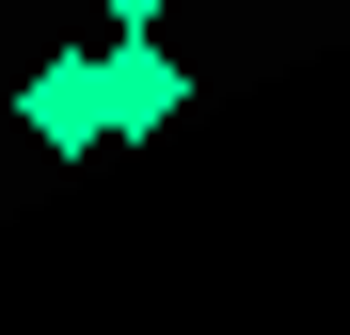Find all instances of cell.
<instances>
[{"mask_svg": "<svg viewBox=\"0 0 350 335\" xmlns=\"http://www.w3.org/2000/svg\"><path fill=\"white\" fill-rule=\"evenodd\" d=\"M16 128H32L48 160H96V144H111V112H96V48H64V64L16 80Z\"/></svg>", "mask_w": 350, "mask_h": 335, "instance_id": "obj_1", "label": "cell"}, {"mask_svg": "<svg viewBox=\"0 0 350 335\" xmlns=\"http://www.w3.org/2000/svg\"><path fill=\"white\" fill-rule=\"evenodd\" d=\"M96 112L111 128H159L175 112V48H96Z\"/></svg>", "mask_w": 350, "mask_h": 335, "instance_id": "obj_2", "label": "cell"}, {"mask_svg": "<svg viewBox=\"0 0 350 335\" xmlns=\"http://www.w3.org/2000/svg\"><path fill=\"white\" fill-rule=\"evenodd\" d=\"M96 16H128V32H144V16H159V0H96Z\"/></svg>", "mask_w": 350, "mask_h": 335, "instance_id": "obj_3", "label": "cell"}]
</instances>
